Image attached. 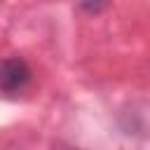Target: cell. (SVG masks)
Instances as JSON below:
<instances>
[{
    "instance_id": "cell-1",
    "label": "cell",
    "mask_w": 150,
    "mask_h": 150,
    "mask_svg": "<svg viewBox=\"0 0 150 150\" xmlns=\"http://www.w3.org/2000/svg\"><path fill=\"white\" fill-rule=\"evenodd\" d=\"M30 82V68L23 59L19 56H12V59H5L2 61V75H0V84H2V91L7 96H14L16 91L26 89V84Z\"/></svg>"
},
{
    "instance_id": "cell-2",
    "label": "cell",
    "mask_w": 150,
    "mask_h": 150,
    "mask_svg": "<svg viewBox=\"0 0 150 150\" xmlns=\"http://www.w3.org/2000/svg\"><path fill=\"white\" fill-rule=\"evenodd\" d=\"M80 5L87 9V12H98L103 7V0H80Z\"/></svg>"
}]
</instances>
